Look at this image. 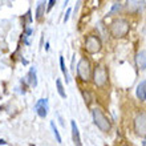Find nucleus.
Masks as SVG:
<instances>
[{"label": "nucleus", "instance_id": "f3484780", "mask_svg": "<svg viewBox=\"0 0 146 146\" xmlns=\"http://www.w3.org/2000/svg\"><path fill=\"white\" fill-rule=\"evenodd\" d=\"M82 96H84V98H85V104L86 105H89L90 104V93L89 92H82Z\"/></svg>", "mask_w": 146, "mask_h": 146}, {"label": "nucleus", "instance_id": "b1692460", "mask_svg": "<svg viewBox=\"0 0 146 146\" xmlns=\"http://www.w3.org/2000/svg\"><path fill=\"white\" fill-rule=\"evenodd\" d=\"M123 146H127V145H123Z\"/></svg>", "mask_w": 146, "mask_h": 146}, {"label": "nucleus", "instance_id": "6ab92c4d", "mask_svg": "<svg viewBox=\"0 0 146 146\" xmlns=\"http://www.w3.org/2000/svg\"><path fill=\"white\" fill-rule=\"evenodd\" d=\"M54 4H56V1H54V0H50V1H48V8H46V11H50V8L53 7Z\"/></svg>", "mask_w": 146, "mask_h": 146}, {"label": "nucleus", "instance_id": "aec40b11", "mask_svg": "<svg viewBox=\"0 0 146 146\" xmlns=\"http://www.w3.org/2000/svg\"><path fill=\"white\" fill-rule=\"evenodd\" d=\"M70 11H72V9H68V11H66V13H65V16H64V23H66V21H68V19H69V15H70Z\"/></svg>", "mask_w": 146, "mask_h": 146}, {"label": "nucleus", "instance_id": "39448f33", "mask_svg": "<svg viewBox=\"0 0 146 146\" xmlns=\"http://www.w3.org/2000/svg\"><path fill=\"white\" fill-rule=\"evenodd\" d=\"M134 131L135 134L145 138L146 137V113L145 111H139L134 119Z\"/></svg>", "mask_w": 146, "mask_h": 146}, {"label": "nucleus", "instance_id": "2eb2a0df", "mask_svg": "<svg viewBox=\"0 0 146 146\" xmlns=\"http://www.w3.org/2000/svg\"><path fill=\"white\" fill-rule=\"evenodd\" d=\"M60 66H61L62 73L65 74V81L69 82V76H68V70H66V66H65V64H64V57H62V56H60Z\"/></svg>", "mask_w": 146, "mask_h": 146}, {"label": "nucleus", "instance_id": "9d476101", "mask_svg": "<svg viewBox=\"0 0 146 146\" xmlns=\"http://www.w3.org/2000/svg\"><path fill=\"white\" fill-rule=\"evenodd\" d=\"M135 94L141 101H146V81H141L138 85H137V89H135Z\"/></svg>", "mask_w": 146, "mask_h": 146}, {"label": "nucleus", "instance_id": "a211bd4d", "mask_svg": "<svg viewBox=\"0 0 146 146\" xmlns=\"http://www.w3.org/2000/svg\"><path fill=\"white\" fill-rule=\"evenodd\" d=\"M25 21H27L28 24L32 21V16H31V11H28L27 12V15H25Z\"/></svg>", "mask_w": 146, "mask_h": 146}, {"label": "nucleus", "instance_id": "4be33fe9", "mask_svg": "<svg viewBox=\"0 0 146 146\" xmlns=\"http://www.w3.org/2000/svg\"><path fill=\"white\" fill-rule=\"evenodd\" d=\"M45 50H49V42H46L45 44Z\"/></svg>", "mask_w": 146, "mask_h": 146}, {"label": "nucleus", "instance_id": "f257e3e1", "mask_svg": "<svg viewBox=\"0 0 146 146\" xmlns=\"http://www.w3.org/2000/svg\"><path fill=\"white\" fill-rule=\"evenodd\" d=\"M129 29H130V25H129V21H127V20L117 19L110 24L109 32H110V35L114 38H122L129 33Z\"/></svg>", "mask_w": 146, "mask_h": 146}, {"label": "nucleus", "instance_id": "1a4fd4ad", "mask_svg": "<svg viewBox=\"0 0 146 146\" xmlns=\"http://www.w3.org/2000/svg\"><path fill=\"white\" fill-rule=\"evenodd\" d=\"M135 64L139 69H146V52L141 50L135 54Z\"/></svg>", "mask_w": 146, "mask_h": 146}, {"label": "nucleus", "instance_id": "4468645a", "mask_svg": "<svg viewBox=\"0 0 146 146\" xmlns=\"http://www.w3.org/2000/svg\"><path fill=\"white\" fill-rule=\"evenodd\" d=\"M50 129H52V131H53L54 137H56V139H57L58 143H61V135H60V133H58L57 127H56V125H54L53 121H50Z\"/></svg>", "mask_w": 146, "mask_h": 146}, {"label": "nucleus", "instance_id": "412c9836", "mask_svg": "<svg viewBox=\"0 0 146 146\" xmlns=\"http://www.w3.org/2000/svg\"><path fill=\"white\" fill-rule=\"evenodd\" d=\"M0 145H7V142L4 139H0Z\"/></svg>", "mask_w": 146, "mask_h": 146}, {"label": "nucleus", "instance_id": "6e6552de", "mask_svg": "<svg viewBox=\"0 0 146 146\" xmlns=\"http://www.w3.org/2000/svg\"><path fill=\"white\" fill-rule=\"evenodd\" d=\"M70 127H72V138L73 142H74V146H82L81 143V137H80V131H78V127H77L76 121H70Z\"/></svg>", "mask_w": 146, "mask_h": 146}, {"label": "nucleus", "instance_id": "f8f14e48", "mask_svg": "<svg viewBox=\"0 0 146 146\" xmlns=\"http://www.w3.org/2000/svg\"><path fill=\"white\" fill-rule=\"evenodd\" d=\"M45 1H40V3L37 4V8H36V19L40 20L44 16V13H45V9H46V5H45Z\"/></svg>", "mask_w": 146, "mask_h": 146}, {"label": "nucleus", "instance_id": "9b49d317", "mask_svg": "<svg viewBox=\"0 0 146 146\" xmlns=\"http://www.w3.org/2000/svg\"><path fill=\"white\" fill-rule=\"evenodd\" d=\"M27 81H28V84L31 85V86H33V88L37 85V76H36V68H35V66H33V68H31V69H29V72H28Z\"/></svg>", "mask_w": 146, "mask_h": 146}, {"label": "nucleus", "instance_id": "ddd939ff", "mask_svg": "<svg viewBox=\"0 0 146 146\" xmlns=\"http://www.w3.org/2000/svg\"><path fill=\"white\" fill-rule=\"evenodd\" d=\"M56 86H57V92H58V94H60V97L65 98L66 93H65V90H64V86H62V82H61V80H60V78H57V80H56Z\"/></svg>", "mask_w": 146, "mask_h": 146}, {"label": "nucleus", "instance_id": "20e7f679", "mask_svg": "<svg viewBox=\"0 0 146 146\" xmlns=\"http://www.w3.org/2000/svg\"><path fill=\"white\" fill-rule=\"evenodd\" d=\"M93 82L102 88L106 82H108V70L104 65H97L94 68V72H93Z\"/></svg>", "mask_w": 146, "mask_h": 146}, {"label": "nucleus", "instance_id": "7ed1b4c3", "mask_svg": "<svg viewBox=\"0 0 146 146\" xmlns=\"http://www.w3.org/2000/svg\"><path fill=\"white\" fill-rule=\"evenodd\" d=\"M77 74L82 81H89L92 76V65L86 57H82L77 64Z\"/></svg>", "mask_w": 146, "mask_h": 146}, {"label": "nucleus", "instance_id": "423d86ee", "mask_svg": "<svg viewBox=\"0 0 146 146\" xmlns=\"http://www.w3.org/2000/svg\"><path fill=\"white\" fill-rule=\"evenodd\" d=\"M101 48H102V44H101V40L98 36L96 35H89L85 40V49L88 50L89 53H97L100 52Z\"/></svg>", "mask_w": 146, "mask_h": 146}, {"label": "nucleus", "instance_id": "0eeeda50", "mask_svg": "<svg viewBox=\"0 0 146 146\" xmlns=\"http://www.w3.org/2000/svg\"><path fill=\"white\" fill-rule=\"evenodd\" d=\"M35 109H36V111H37L38 117L45 118L46 114H48V110H49V106H48V100H46V98H41V100L36 104Z\"/></svg>", "mask_w": 146, "mask_h": 146}, {"label": "nucleus", "instance_id": "dca6fc26", "mask_svg": "<svg viewBox=\"0 0 146 146\" xmlns=\"http://www.w3.org/2000/svg\"><path fill=\"white\" fill-rule=\"evenodd\" d=\"M121 7H122V4L121 3H114L113 4V7H111V9H110V12H109V15H114L115 12L121 9Z\"/></svg>", "mask_w": 146, "mask_h": 146}, {"label": "nucleus", "instance_id": "5701e85b", "mask_svg": "<svg viewBox=\"0 0 146 146\" xmlns=\"http://www.w3.org/2000/svg\"><path fill=\"white\" fill-rule=\"evenodd\" d=\"M142 146H146V139H143L142 141Z\"/></svg>", "mask_w": 146, "mask_h": 146}, {"label": "nucleus", "instance_id": "f03ea898", "mask_svg": "<svg viewBox=\"0 0 146 146\" xmlns=\"http://www.w3.org/2000/svg\"><path fill=\"white\" fill-rule=\"evenodd\" d=\"M92 115H93V121H94V123H96L97 127H98L101 131L108 133V131L111 129L110 121H109L108 117L102 113V110H101L100 108L93 109V110H92Z\"/></svg>", "mask_w": 146, "mask_h": 146}]
</instances>
